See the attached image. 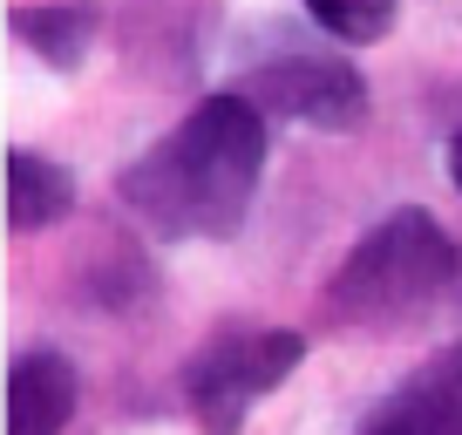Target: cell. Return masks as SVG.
I'll use <instances>...</instances> for the list:
<instances>
[{"instance_id": "ba28073f", "label": "cell", "mask_w": 462, "mask_h": 435, "mask_svg": "<svg viewBox=\"0 0 462 435\" xmlns=\"http://www.w3.org/2000/svg\"><path fill=\"white\" fill-rule=\"evenodd\" d=\"M7 28L21 34V42L34 48V55L48 61V69H82V55L96 48L102 34V7L96 0H48V7H14L7 14Z\"/></svg>"}, {"instance_id": "30bf717a", "label": "cell", "mask_w": 462, "mask_h": 435, "mask_svg": "<svg viewBox=\"0 0 462 435\" xmlns=\"http://www.w3.org/2000/svg\"><path fill=\"white\" fill-rule=\"evenodd\" d=\"M448 177H456V190H462V130H456V143H448Z\"/></svg>"}, {"instance_id": "5b68a950", "label": "cell", "mask_w": 462, "mask_h": 435, "mask_svg": "<svg viewBox=\"0 0 462 435\" xmlns=\"http://www.w3.org/2000/svg\"><path fill=\"white\" fill-rule=\"evenodd\" d=\"M361 435H462V340L415 367L381 408H367Z\"/></svg>"}, {"instance_id": "52a82bcc", "label": "cell", "mask_w": 462, "mask_h": 435, "mask_svg": "<svg viewBox=\"0 0 462 435\" xmlns=\"http://www.w3.org/2000/svg\"><path fill=\"white\" fill-rule=\"evenodd\" d=\"M75 211V171L42 150H7V225L14 232H48Z\"/></svg>"}, {"instance_id": "6da1fadb", "label": "cell", "mask_w": 462, "mask_h": 435, "mask_svg": "<svg viewBox=\"0 0 462 435\" xmlns=\"http://www.w3.org/2000/svg\"><path fill=\"white\" fill-rule=\"evenodd\" d=\"M265 177V116L245 96H204L163 143H150L116 177L123 211L157 238H231Z\"/></svg>"}, {"instance_id": "277c9868", "label": "cell", "mask_w": 462, "mask_h": 435, "mask_svg": "<svg viewBox=\"0 0 462 435\" xmlns=\"http://www.w3.org/2000/svg\"><path fill=\"white\" fill-rule=\"evenodd\" d=\"M231 96H245L259 116L279 123H306V130L346 136L367 123V75L346 55H279L259 61L252 75L231 82Z\"/></svg>"}, {"instance_id": "7a4b0ae2", "label": "cell", "mask_w": 462, "mask_h": 435, "mask_svg": "<svg viewBox=\"0 0 462 435\" xmlns=\"http://www.w3.org/2000/svg\"><path fill=\"white\" fill-rule=\"evenodd\" d=\"M462 292V245L429 211L402 204L361 232V245L340 259V273L319 286V319L340 334H388L435 313Z\"/></svg>"}, {"instance_id": "3957f363", "label": "cell", "mask_w": 462, "mask_h": 435, "mask_svg": "<svg viewBox=\"0 0 462 435\" xmlns=\"http://www.w3.org/2000/svg\"><path fill=\"white\" fill-rule=\"evenodd\" d=\"M300 361H306V334H292V327H238V334H217L184 367V402H190L204 435H238L252 402L286 388Z\"/></svg>"}, {"instance_id": "9c48e42d", "label": "cell", "mask_w": 462, "mask_h": 435, "mask_svg": "<svg viewBox=\"0 0 462 435\" xmlns=\"http://www.w3.org/2000/svg\"><path fill=\"white\" fill-rule=\"evenodd\" d=\"M306 14L333 42H381V34H394V0H306Z\"/></svg>"}, {"instance_id": "8992f818", "label": "cell", "mask_w": 462, "mask_h": 435, "mask_svg": "<svg viewBox=\"0 0 462 435\" xmlns=\"http://www.w3.org/2000/svg\"><path fill=\"white\" fill-rule=\"evenodd\" d=\"M75 402H82V381L69 354L28 347L7 367V435H61L75 421Z\"/></svg>"}]
</instances>
